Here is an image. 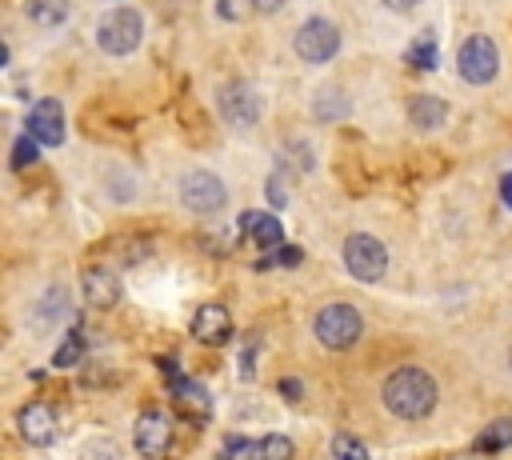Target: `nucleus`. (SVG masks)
<instances>
[{
  "mask_svg": "<svg viewBox=\"0 0 512 460\" xmlns=\"http://www.w3.org/2000/svg\"><path fill=\"white\" fill-rule=\"evenodd\" d=\"M344 268L364 280V284H376L384 272H388V248L372 236V232H352L344 240Z\"/></svg>",
  "mask_w": 512,
  "mask_h": 460,
  "instance_id": "nucleus-4",
  "label": "nucleus"
},
{
  "mask_svg": "<svg viewBox=\"0 0 512 460\" xmlns=\"http://www.w3.org/2000/svg\"><path fill=\"white\" fill-rule=\"evenodd\" d=\"M28 136H32L36 144H44V148L64 144V104L52 100V96L36 100V104L28 108Z\"/></svg>",
  "mask_w": 512,
  "mask_h": 460,
  "instance_id": "nucleus-10",
  "label": "nucleus"
},
{
  "mask_svg": "<svg viewBox=\"0 0 512 460\" xmlns=\"http://www.w3.org/2000/svg\"><path fill=\"white\" fill-rule=\"evenodd\" d=\"M292 456H296V448H292V440L284 432H268L256 444V460H292Z\"/></svg>",
  "mask_w": 512,
  "mask_h": 460,
  "instance_id": "nucleus-19",
  "label": "nucleus"
},
{
  "mask_svg": "<svg viewBox=\"0 0 512 460\" xmlns=\"http://www.w3.org/2000/svg\"><path fill=\"white\" fill-rule=\"evenodd\" d=\"M16 428H20V436H24L28 444L44 448V444H52V436H56V412H52L48 404L32 400V404H24V408H20Z\"/></svg>",
  "mask_w": 512,
  "mask_h": 460,
  "instance_id": "nucleus-11",
  "label": "nucleus"
},
{
  "mask_svg": "<svg viewBox=\"0 0 512 460\" xmlns=\"http://www.w3.org/2000/svg\"><path fill=\"white\" fill-rule=\"evenodd\" d=\"M280 392H284V396H300V384H292V380H284V384H280Z\"/></svg>",
  "mask_w": 512,
  "mask_h": 460,
  "instance_id": "nucleus-32",
  "label": "nucleus"
},
{
  "mask_svg": "<svg viewBox=\"0 0 512 460\" xmlns=\"http://www.w3.org/2000/svg\"><path fill=\"white\" fill-rule=\"evenodd\" d=\"M216 460H256V444L244 436H228L224 448L216 452Z\"/></svg>",
  "mask_w": 512,
  "mask_h": 460,
  "instance_id": "nucleus-22",
  "label": "nucleus"
},
{
  "mask_svg": "<svg viewBox=\"0 0 512 460\" xmlns=\"http://www.w3.org/2000/svg\"><path fill=\"white\" fill-rule=\"evenodd\" d=\"M380 400L396 420H424L436 408V380L424 368L404 364L384 380Z\"/></svg>",
  "mask_w": 512,
  "mask_h": 460,
  "instance_id": "nucleus-1",
  "label": "nucleus"
},
{
  "mask_svg": "<svg viewBox=\"0 0 512 460\" xmlns=\"http://www.w3.org/2000/svg\"><path fill=\"white\" fill-rule=\"evenodd\" d=\"M80 352H84V340H80V332H72V336H64V344L56 348L52 364H56V368H72V364L80 360Z\"/></svg>",
  "mask_w": 512,
  "mask_h": 460,
  "instance_id": "nucleus-23",
  "label": "nucleus"
},
{
  "mask_svg": "<svg viewBox=\"0 0 512 460\" xmlns=\"http://www.w3.org/2000/svg\"><path fill=\"white\" fill-rule=\"evenodd\" d=\"M140 36H144V20H140V12H132V8H112V12L100 16V24H96V44H100L108 56H128V52H136Z\"/></svg>",
  "mask_w": 512,
  "mask_h": 460,
  "instance_id": "nucleus-3",
  "label": "nucleus"
},
{
  "mask_svg": "<svg viewBox=\"0 0 512 460\" xmlns=\"http://www.w3.org/2000/svg\"><path fill=\"white\" fill-rule=\"evenodd\" d=\"M192 336H196L200 344H224V340L232 336V316H228V308L204 304V308L192 316Z\"/></svg>",
  "mask_w": 512,
  "mask_h": 460,
  "instance_id": "nucleus-12",
  "label": "nucleus"
},
{
  "mask_svg": "<svg viewBox=\"0 0 512 460\" xmlns=\"http://www.w3.org/2000/svg\"><path fill=\"white\" fill-rule=\"evenodd\" d=\"M280 180H284V176H280V172H276V176H272V180H268V196H272V204H276V208H280V204H284V200H288V196H284V184H280Z\"/></svg>",
  "mask_w": 512,
  "mask_h": 460,
  "instance_id": "nucleus-28",
  "label": "nucleus"
},
{
  "mask_svg": "<svg viewBox=\"0 0 512 460\" xmlns=\"http://www.w3.org/2000/svg\"><path fill=\"white\" fill-rule=\"evenodd\" d=\"M296 56L308 60V64H328L336 52H340V28L324 16H312L296 28Z\"/></svg>",
  "mask_w": 512,
  "mask_h": 460,
  "instance_id": "nucleus-6",
  "label": "nucleus"
},
{
  "mask_svg": "<svg viewBox=\"0 0 512 460\" xmlns=\"http://www.w3.org/2000/svg\"><path fill=\"white\" fill-rule=\"evenodd\" d=\"M172 396L180 400V408H184L188 416L208 420V412H212V396H208V388H204L200 380H176V384H172Z\"/></svg>",
  "mask_w": 512,
  "mask_h": 460,
  "instance_id": "nucleus-15",
  "label": "nucleus"
},
{
  "mask_svg": "<svg viewBox=\"0 0 512 460\" xmlns=\"http://www.w3.org/2000/svg\"><path fill=\"white\" fill-rule=\"evenodd\" d=\"M332 460H368V448L352 432H336L332 436Z\"/></svg>",
  "mask_w": 512,
  "mask_h": 460,
  "instance_id": "nucleus-20",
  "label": "nucleus"
},
{
  "mask_svg": "<svg viewBox=\"0 0 512 460\" xmlns=\"http://www.w3.org/2000/svg\"><path fill=\"white\" fill-rule=\"evenodd\" d=\"M240 228H244V236H248L256 248L276 252V248L284 244V228H280V220H276L272 212H244V216H240Z\"/></svg>",
  "mask_w": 512,
  "mask_h": 460,
  "instance_id": "nucleus-13",
  "label": "nucleus"
},
{
  "mask_svg": "<svg viewBox=\"0 0 512 460\" xmlns=\"http://www.w3.org/2000/svg\"><path fill=\"white\" fill-rule=\"evenodd\" d=\"M456 68H460V76L468 84H492L496 72H500V52H496L492 36H480V32L468 36L460 44V52H456Z\"/></svg>",
  "mask_w": 512,
  "mask_h": 460,
  "instance_id": "nucleus-7",
  "label": "nucleus"
},
{
  "mask_svg": "<svg viewBox=\"0 0 512 460\" xmlns=\"http://www.w3.org/2000/svg\"><path fill=\"white\" fill-rule=\"evenodd\" d=\"M312 332H316V340H320L324 348L344 352V348H352V344L360 340L364 320H360V312H356L352 304H328V308H320V312H316Z\"/></svg>",
  "mask_w": 512,
  "mask_h": 460,
  "instance_id": "nucleus-2",
  "label": "nucleus"
},
{
  "mask_svg": "<svg viewBox=\"0 0 512 460\" xmlns=\"http://www.w3.org/2000/svg\"><path fill=\"white\" fill-rule=\"evenodd\" d=\"M500 200L512 208V172H504V176H500Z\"/></svg>",
  "mask_w": 512,
  "mask_h": 460,
  "instance_id": "nucleus-29",
  "label": "nucleus"
},
{
  "mask_svg": "<svg viewBox=\"0 0 512 460\" xmlns=\"http://www.w3.org/2000/svg\"><path fill=\"white\" fill-rule=\"evenodd\" d=\"M504 444H512V420H492V424L476 436V452H500Z\"/></svg>",
  "mask_w": 512,
  "mask_h": 460,
  "instance_id": "nucleus-18",
  "label": "nucleus"
},
{
  "mask_svg": "<svg viewBox=\"0 0 512 460\" xmlns=\"http://www.w3.org/2000/svg\"><path fill=\"white\" fill-rule=\"evenodd\" d=\"M68 8H72V0H24L28 20H36L40 28H56V24H64V20H68Z\"/></svg>",
  "mask_w": 512,
  "mask_h": 460,
  "instance_id": "nucleus-17",
  "label": "nucleus"
},
{
  "mask_svg": "<svg viewBox=\"0 0 512 460\" xmlns=\"http://www.w3.org/2000/svg\"><path fill=\"white\" fill-rule=\"evenodd\" d=\"M252 8L268 16V12H280V8H284V0H252Z\"/></svg>",
  "mask_w": 512,
  "mask_h": 460,
  "instance_id": "nucleus-30",
  "label": "nucleus"
},
{
  "mask_svg": "<svg viewBox=\"0 0 512 460\" xmlns=\"http://www.w3.org/2000/svg\"><path fill=\"white\" fill-rule=\"evenodd\" d=\"M296 260H300V252H296V248H276V256L260 260V268H272V264H296Z\"/></svg>",
  "mask_w": 512,
  "mask_h": 460,
  "instance_id": "nucleus-27",
  "label": "nucleus"
},
{
  "mask_svg": "<svg viewBox=\"0 0 512 460\" xmlns=\"http://www.w3.org/2000/svg\"><path fill=\"white\" fill-rule=\"evenodd\" d=\"M132 444H136V452H140L144 460H160V456L168 452V444H172V424H168V416L156 412V408L140 412L136 424H132Z\"/></svg>",
  "mask_w": 512,
  "mask_h": 460,
  "instance_id": "nucleus-9",
  "label": "nucleus"
},
{
  "mask_svg": "<svg viewBox=\"0 0 512 460\" xmlns=\"http://www.w3.org/2000/svg\"><path fill=\"white\" fill-rule=\"evenodd\" d=\"M408 64H416V68H436V40H432V32H420V40H412Z\"/></svg>",
  "mask_w": 512,
  "mask_h": 460,
  "instance_id": "nucleus-21",
  "label": "nucleus"
},
{
  "mask_svg": "<svg viewBox=\"0 0 512 460\" xmlns=\"http://www.w3.org/2000/svg\"><path fill=\"white\" fill-rule=\"evenodd\" d=\"M224 200H228V192H224V180H220V176H212V172H204V168H192V172L180 176V204H184L188 212L212 216V212L224 208Z\"/></svg>",
  "mask_w": 512,
  "mask_h": 460,
  "instance_id": "nucleus-5",
  "label": "nucleus"
},
{
  "mask_svg": "<svg viewBox=\"0 0 512 460\" xmlns=\"http://www.w3.org/2000/svg\"><path fill=\"white\" fill-rule=\"evenodd\" d=\"M84 300H88V308H112L120 300V280L112 276V268L84 272Z\"/></svg>",
  "mask_w": 512,
  "mask_h": 460,
  "instance_id": "nucleus-14",
  "label": "nucleus"
},
{
  "mask_svg": "<svg viewBox=\"0 0 512 460\" xmlns=\"http://www.w3.org/2000/svg\"><path fill=\"white\" fill-rule=\"evenodd\" d=\"M36 156H40V148H36V140L24 132V136L12 144V160H8V164H12V168H28V164H36Z\"/></svg>",
  "mask_w": 512,
  "mask_h": 460,
  "instance_id": "nucleus-24",
  "label": "nucleus"
},
{
  "mask_svg": "<svg viewBox=\"0 0 512 460\" xmlns=\"http://www.w3.org/2000/svg\"><path fill=\"white\" fill-rule=\"evenodd\" d=\"M384 4H388L392 12H412V8L420 4V0H384Z\"/></svg>",
  "mask_w": 512,
  "mask_h": 460,
  "instance_id": "nucleus-31",
  "label": "nucleus"
},
{
  "mask_svg": "<svg viewBox=\"0 0 512 460\" xmlns=\"http://www.w3.org/2000/svg\"><path fill=\"white\" fill-rule=\"evenodd\" d=\"M216 108H220L224 124H232V128H252V124L260 120V96H256L244 80L224 84V88L216 92Z\"/></svg>",
  "mask_w": 512,
  "mask_h": 460,
  "instance_id": "nucleus-8",
  "label": "nucleus"
},
{
  "mask_svg": "<svg viewBox=\"0 0 512 460\" xmlns=\"http://www.w3.org/2000/svg\"><path fill=\"white\" fill-rule=\"evenodd\" d=\"M408 120H412L420 132H432V128H440V124L448 120V104H444L440 96H416V100L408 104Z\"/></svg>",
  "mask_w": 512,
  "mask_h": 460,
  "instance_id": "nucleus-16",
  "label": "nucleus"
},
{
  "mask_svg": "<svg viewBox=\"0 0 512 460\" xmlns=\"http://www.w3.org/2000/svg\"><path fill=\"white\" fill-rule=\"evenodd\" d=\"M80 456H84V460H120V448H116L108 436H96L92 444H84Z\"/></svg>",
  "mask_w": 512,
  "mask_h": 460,
  "instance_id": "nucleus-25",
  "label": "nucleus"
},
{
  "mask_svg": "<svg viewBox=\"0 0 512 460\" xmlns=\"http://www.w3.org/2000/svg\"><path fill=\"white\" fill-rule=\"evenodd\" d=\"M344 96H332V92H324V96H316V116H324V120H336V116H344Z\"/></svg>",
  "mask_w": 512,
  "mask_h": 460,
  "instance_id": "nucleus-26",
  "label": "nucleus"
}]
</instances>
